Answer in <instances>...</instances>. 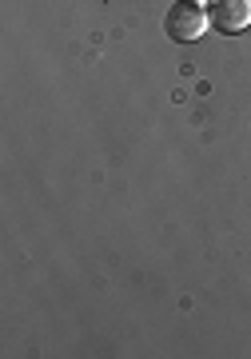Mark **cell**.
<instances>
[{
  "label": "cell",
  "mask_w": 251,
  "mask_h": 359,
  "mask_svg": "<svg viewBox=\"0 0 251 359\" xmlns=\"http://www.w3.org/2000/svg\"><path fill=\"white\" fill-rule=\"evenodd\" d=\"M163 28H168V36L176 40V44H191V40H200L208 32V13L196 0H179V4H172Z\"/></svg>",
  "instance_id": "1"
},
{
  "label": "cell",
  "mask_w": 251,
  "mask_h": 359,
  "mask_svg": "<svg viewBox=\"0 0 251 359\" xmlns=\"http://www.w3.org/2000/svg\"><path fill=\"white\" fill-rule=\"evenodd\" d=\"M208 25H215V32L236 36L251 25V0H208Z\"/></svg>",
  "instance_id": "2"
}]
</instances>
